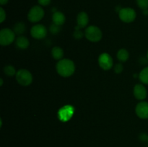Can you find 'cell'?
<instances>
[{
  "label": "cell",
  "mask_w": 148,
  "mask_h": 147,
  "mask_svg": "<svg viewBox=\"0 0 148 147\" xmlns=\"http://www.w3.org/2000/svg\"><path fill=\"white\" fill-rule=\"evenodd\" d=\"M56 71L63 77L71 76L75 71V65L72 60L64 59L56 63Z\"/></svg>",
  "instance_id": "1"
},
{
  "label": "cell",
  "mask_w": 148,
  "mask_h": 147,
  "mask_svg": "<svg viewBox=\"0 0 148 147\" xmlns=\"http://www.w3.org/2000/svg\"><path fill=\"white\" fill-rule=\"evenodd\" d=\"M85 36L88 40L95 43L101 40L103 34L99 27L95 25H90L85 30Z\"/></svg>",
  "instance_id": "2"
},
{
  "label": "cell",
  "mask_w": 148,
  "mask_h": 147,
  "mask_svg": "<svg viewBox=\"0 0 148 147\" xmlns=\"http://www.w3.org/2000/svg\"><path fill=\"white\" fill-rule=\"evenodd\" d=\"M16 80L22 86H29L33 82V76L27 69H20L16 73Z\"/></svg>",
  "instance_id": "3"
},
{
  "label": "cell",
  "mask_w": 148,
  "mask_h": 147,
  "mask_svg": "<svg viewBox=\"0 0 148 147\" xmlns=\"http://www.w3.org/2000/svg\"><path fill=\"white\" fill-rule=\"evenodd\" d=\"M119 17L120 20L125 23H130L134 21L137 17L135 10L130 7L121 8L119 12Z\"/></svg>",
  "instance_id": "4"
},
{
  "label": "cell",
  "mask_w": 148,
  "mask_h": 147,
  "mask_svg": "<svg viewBox=\"0 0 148 147\" xmlns=\"http://www.w3.org/2000/svg\"><path fill=\"white\" fill-rule=\"evenodd\" d=\"M15 39V33L10 28H4L0 31V44L7 46L13 43Z\"/></svg>",
  "instance_id": "5"
},
{
  "label": "cell",
  "mask_w": 148,
  "mask_h": 147,
  "mask_svg": "<svg viewBox=\"0 0 148 147\" xmlns=\"http://www.w3.org/2000/svg\"><path fill=\"white\" fill-rule=\"evenodd\" d=\"M44 10L41 6L36 5L32 7L27 14V19L31 22H38L44 17Z\"/></svg>",
  "instance_id": "6"
},
{
  "label": "cell",
  "mask_w": 148,
  "mask_h": 147,
  "mask_svg": "<svg viewBox=\"0 0 148 147\" xmlns=\"http://www.w3.org/2000/svg\"><path fill=\"white\" fill-rule=\"evenodd\" d=\"M98 64L103 70H110L114 66L112 57L107 53H102L98 57Z\"/></svg>",
  "instance_id": "7"
},
{
  "label": "cell",
  "mask_w": 148,
  "mask_h": 147,
  "mask_svg": "<svg viewBox=\"0 0 148 147\" xmlns=\"http://www.w3.org/2000/svg\"><path fill=\"white\" fill-rule=\"evenodd\" d=\"M30 35L35 39H43L47 35V30L44 25L41 24H38L33 26L30 30Z\"/></svg>",
  "instance_id": "8"
},
{
  "label": "cell",
  "mask_w": 148,
  "mask_h": 147,
  "mask_svg": "<svg viewBox=\"0 0 148 147\" xmlns=\"http://www.w3.org/2000/svg\"><path fill=\"white\" fill-rule=\"evenodd\" d=\"M135 112L137 116L141 119L148 118V102L142 101L139 102L135 108Z\"/></svg>",
  "instance_id": "9"
},
{
  "label": "cell",
  "mask_w": 148,
  "mask_h": 147,
  "mask_svg": "<svg viewBox=\"0 0 148 147\" xmlns=\"http://www.w3.org/2000/svg\"><path fill=\"white\" fill-rule=\"evenodd\" d=\"M133 92H134V95L136 99H139V100H143L147 97V89H146L145 86L142 84H136L134 87Z\"/></svg>",
  "instance_id": "10"
},
{
  "label": "cell",
  "mask_w": 148,
  "mask_h": 147,
  "mask_svg": "<svg viewBox=\"0 0 148 147\" xmlns=\"http://www.w3.org/2000/svg\"><path fill=\"white\" fill-rule=\"evenodd\" d=\"M89 22V17H88V14L85 12H81L78 14L77 17V25L75 27V30H80V29L84 28L88 25Z\"/></svg>",
  "instance_id": "11"
},
{
  "label": "cell",
  "mask_w": 148,
  "mask_h": 147,
  "mask_svg": "<svg viewBox=\"0 0 148 147\" xmlns=\"http://www.w3.org/2000/svg\"><path fill=\"white\" fill-rule=\"evenodd\" d=\"M52 20H53V24H56V25L62 26V24H64L66 17H65L64 13H62V12L56 11L52 15Z\"/></svg>",
  "instance_id": "12"
},
{
  "label": "cell",
  "mask_w": 148,
  "mask_h": 147,
  "mask_svg": "<svg viewBox=\"0 0 148 147\" xmlns=\"http://www.w3.org/2000/svg\"><path fill=\"white\" fill-rule=\"evenodd\" d=\"M16 46L17 48L20 49H26L28 48L29 45H30V42L29 40L26 37L23 35H20L16 39Z\"/></svg>",
  "instance_id": "13"
},
{
  "label": "cell",
  "mask_w": 148,
  "mask_h": 147,
  "mask_svg": "<svg viewBox=\"0 0 148 147\" xmlns=\"http://www.w3.org/2000/svg\"><path fill=\"white\" fill-rule=\"evenodd\" d=\"M51 56L56 60H62L64 56L63 49L58 46L53 47L51 50Z\"/></svg>",
  "instance_id": "14"
},
{
  "label": "cell",
  "mask_w": 148,
  "mask_h": 147,
  "mask_svg": "<svg viewBox=\"0 0 148 147\" xmlns=\"http://www.w3.org/2000/svg\"><path fill=\"white\" fill-rule=\"evenodd\" d=\"M130 57V54L127 49L121 48L119 50L118 53H117V59L119 61L121 62H125L127 61Z\"/></svg>",
  "instance_id": "15"
},
{
  "label": "cell",
  "mask_w": 148,
  "mask_h": 147,
  "mask_svg": "<svg viewBox=\"0 0 148 147\" xmlns=\"http://www.w3.org/2000/svg\"><path fill=\"white\" fill-rule=\"evenodd\" d=\"M73 113V110H71V109L66 110V109H62L59 112V115H60V118L62 120H68L69 118L70 119L71 116Z\"/></svg>",
  "instance_id": "16"
},
{
  "label": "cell",
  "mask_w": 148,
  "mask_h": 147,
  "mask_svg": "<svg viewBox=\"0 0 148 147\" xmlns=\"http://www.w3.org/2000/svg\"><path fill=\"white\" fill-rule=\"evenodd\" d=\"M139 79L142 83L145 84H148V66L144 68L139 74Z\"/></svg>",
  "instance_id": "17"
},
{
  "label": "cell",
  "mask_w": 148,
  "mask_h": 147,
  "mask_svg": "<svg viewBox=\"0 0 148 147\" xmlns=\"http://www.w3.org/2000/svg\"><path fill=\"white\" fill-rule=\"evenodd\" d=\"M25 25L24 23L23 22H17L16 23L15 25L14 26V30L13 31L14 32L15 34L17 35H22L23 33H25Z\"/></svg>",
  "instance_id": "18"
},
{
  "label": "cell",
  "mask_w": 148,
  "mask_h": 147,
  "mask_svg": "<svg viewBox=\"0 0 148 147\" xmlns=\"http://www.w3.org/2000/svg\"><path fill=\"white\" fill-rule=\"evenodd\" d=\"M4 72L6 75L9 76H12L14 75H16V70L14 67L11 65H8V66H5L4 68Z\"/></svg>",
  "instance_id": "19"
},
{
  "label": "cell",
  "mask_w": 148,
  "mask_h": 147,
  "mask_svg": "<svg viewBox=\"0 0 148 147\" xmlns=\"http://www.w3.org/2000/svg\"><path fill=\"white\" fill-rule=\"evenodd\" d=\"M136 2L141 10H148V0H136Z\"/></svg>",
  "instance_id": "20"
},
{
  "label": "cell",
  "mask_w": 148,
  "mask_h": 147,
  "mask_svg": "<svg viewBox=\"0 0 148 147\" xmlns=\"http://www.w3.org/2000/svg\"><path fill=\"white\" fill-rule=\"evenodd\" d=\"M61 28L60 26L56 25V24H53L50 26V32L53 35H56L57 33H59L60 32Z\"/></svg>",
  "instance_id": "21"
},
{
  "label": "cell",
  "mask_w": 148,
  "mask_h": 147,
  "mask_svg": "<svg viewBox=\"0 0 148 147\" xmlns=\"http://www.w3.org/2000/svg\"><path fill=\"white\" fill-rule=\"evenodd\" d=\"M123 69H124V67H123V65L121 63H117L114 66V71L116 74L121 73L123 71Z\"/></svg>",
  "instance_id": "22"
},
{
  "label": "cell",
  "mask_w": 148,
  "mask_h": 147,
  "mask_svg": "<svg viewBox=\"0 0 148 147\" xmlns=\"http://www.w3.org/2000/svg\"><path fill=\"white\" fill-rule=\"evenodd\" d=\"M6 19V12L2 7L0 8V22L2 23Z\"/></svg>",
  "instance_id": "23"
},
{
  "label": "cell",
  "mask_w": 148,
  "mask_h": 147,
  "mask_svg": "<svg viewBox=\"0 0 148 147\" xmlns=\"http://www.w3.org/2000/svg\"><path fill=\"white\" fill-rule=\"evenodd\" d=\"M73 35L74 37H75V38L78 39V40H79V39H81L82 37H83V33L80 31V30H75Z\"/></svg>",
  "instance_id": "24"
},
{
  "label": "cell",
  "mask_w": 148,
  "mask_h": 147,
  "mask_svg": "<svg viewBox=\"0 0 148 147\" xmlns=\"http://www.w3.org/2000/svg\"><path fill=\"white\" fill-rule=\"evenodd\" d=\"M51 0H38L40 6H48L51 4Z\"/></svg>",
  "instance_id": "25"
},
{
  "label": "cell",
  "mask_w": 148,
  "mask_h": 147,
  "mask_svg": "<svg viewBox=\"0 0 148 147\" xmlns=\"http://www.w3.org/2000/svg\"><path fill=\"white\" fill-rule=\"evenodd\" d=\"M140 138L141 141H147L148 138V135L146 133H142L141 135H140Z\"/></svg>",
  "instance_id": "26"
},
{
  "label": "cell",
  "mask_w": 148,
  "mask_h": 147,
  "mask_svg": "<svg viewBox=\"0 0 148 147\" xmlns=\"http://www.w3.org/2000/svg\"><path fill=\"white\" fill-rule=\"evenodd\" d=\"M9 0H0V4H1V6L3 5H5V4H7V3H8Z\"/></svg>",
  "instance_id": "27"
},
{
  "label": "cell",
  "mask_w": 148,
  "mask_h": 147,
  "mask_svg": "<svg viewBox=\"0 0 148 147\" xmlns=\"http://www.w3.org/2000/svg\"><path fill=\"white\" fill-rule=\"evenodd\" d=\"M0 82H1V84H0V86H2L3 85V79H0Z\"/></svg>",
  "instance_id": "28"
},
{
  "label": "cell",
  "mask_w": 148,
  "mask_h": 147,
  "mask_svg": "<svg viewBox=\"0 0 148 147\" xmlns=\"http://www.w3.org/2000/svg\"><path fill=\"white\" fill-rule=\"evenodd\" d=\"M147 60H148V51H147Z\"/></svg>",
  "instance_id": "29"
},
{
  "label": "cell",
  "mask_w": 148,
  "mask_h": 147,
  "mask_svg": "<svg viewBox=\"0 0 148 147\" xmlns=\"http://www.w3.org/2000/svg\"><path fill=\"white\" fill-rule=\"evenodd\" d=\"M147 141H148V138H147Z\"/></svg>",
  "instance_id": "30"
}]
</instances>
